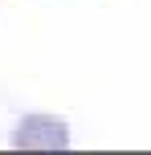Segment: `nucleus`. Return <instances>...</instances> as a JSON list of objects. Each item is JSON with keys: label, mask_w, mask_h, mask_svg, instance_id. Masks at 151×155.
<instances>
[{"label": "nucleus", "mask_w": 151, "mask_h": 155, "mask_svg": "<svg viewBox=\"0 0 151 155\" xmlns=\"http://www.w3.org/2000/svg\"><path fill=\"white\" fill-rule=\"evenodd\" d=\"M12 147H41V151H61L70 147V127L53 114H25L21 127L12 131Z\"/></svg>", "instance_id": "f257e3e1"}]
</instances>
